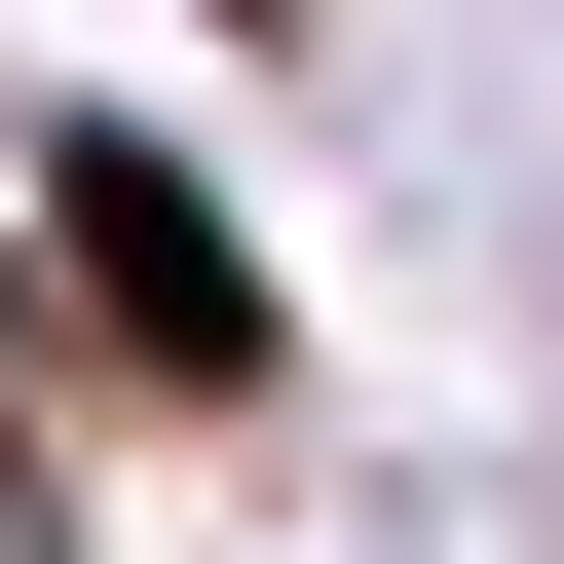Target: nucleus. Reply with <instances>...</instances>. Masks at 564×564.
I'll use <instances>...</instances> for the list:
<instances>
[{
  "label": "nucleus",
  "mask_w": 564,
  "mask_h": 564,
  "mask_svg": "<svg viewBox=\"0 0 564 564\" xmlns=\"http://www.w3.org/2000/svg\"><path fill=\"white\" fill-rule=\"evenodd\" d=\"M76 302H113L151 377H263V263H226V188H151V151H76Z\"/></svg>",
  "instance_id": "1"
}]
</instances>
